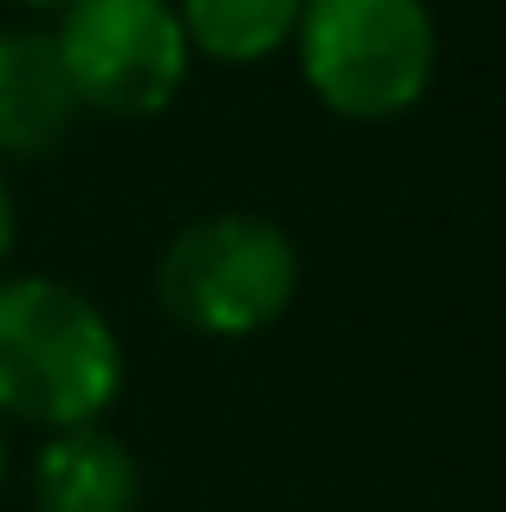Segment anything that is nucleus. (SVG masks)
I'll return each instance as SVG.
<instances>
[{
	"label": "nucleus",
	"mask_w": 506,
	"mask_h": 512,
	"mask_svg": "<svg viewBox=\"0 0 506 512\" xmlns=\"http://www.w3.org/2000/svg\"><path fill=\"white\" fill-rule=\"evenodd\" d=\"M117 396L124 338L104 305L52 273H0V428H85Z\"/></svg>",
	"instance_id": "f257e3e1"
},
{
	"label": "nucleus",
	"mask_w": 506,
	"mask_h": 512,
	"mask_svg": "<svg viewBox=\"0 0 506 512\" xmlns=\"http://www.w3.org/2000/svg\"><path fill=\"white\" fill-rule=\"evenodd\" d=\"M299 299V247L279 221L247 208L195 214L156 253V305L169 325L215 344L273 331Z\"/></svg>",
	"instance_id": "f03ea898"
},
{
	"label": "nucleus",
	"mask_w": 506,
	"mask_h": 512,
	"mask_svg": "<svg viewBox=\"0 0 506 512\" xmlns=\"http://www.w3.org/2000/svg\"><path fill=\"white\" fill-rule=\"evenodd\" d=\"M292 46L305 91L351 124H390L416 111L442 59L429 0H305Z\"/></svg>",
	"instance_id": "7ed1b4c3"
},
{
	"label": "nucleus",
	"mask_w": 506,
	"mask_h": 512,
	"mask_svg": "<svg viewBox=\"0 0 506 512\" xmlns=\"http://www.w3.org/2000/svg\"><path fill=\"white\" fill-rule=\"evenodd\" d=\"M78 111L143 124L163 117L189 85V33L176 0H65L52 26Z\"/></svg>",
	"instance_id": "20e7f679"
},
{
	"label": "nucleus",
	"mask_w": 506,
	"mask_h": 512,
	"mask_svg": "<svg viewBox=\"0 0 506 512\" xmlns=\"http://www.w3.org/2000/svg\"><path fill=\"white\" fill-rule=\"evenodd\" d=\"M72 78L59 65V46L39 26H7L0 33V169L52 156L78 124Z\"/></svg>",
	"instance_id": "39448f33"
},
{
	"label": "nucleus",
	"mask_w": 506,
	"mask_h": 512,
	"mask_svg": "<svg viewBox=\"0 0 506 512\" xmlns=\"http://www.w3.org/2000/svg\"><path fill=\"white\" fill-rule=\"evenodd\" d=\"M26 493H33V512H137L143 467L124 435H111L104 422H85L39 435Z\"/></svg>",
	"instance_id": "423d86ee"
},
{
	"label": "nucleus",
	"mask_w": 506,
	"mask_h": 512,
	"mask_svg": "<svg viewBox=\"0 0 506 512\" xmlns=\"http://www.w3.org/2000/svg\"><path fill=\"white\" fill-rule=\"evenodd\" d=\"M189 52L208 65H266L292 46L305 0H176Z\"/></svg>",
	"instance_id": "0eeeda50"
},
{
	"label": "nucleus",
	"mask_w": 506,
	"mask_h": 512,
	"mask_svg": "<svg viewBox=\"0 0 506 512\" xmlns=\"http://www.w3.org/2000/svg\"><path fill=\"white\" fill-rule=\"evenodd\" d=\"M13 240H20V214H13V182H7V169H0V273H7V260H13Z\"/></svg>",
	"instance_id": "6e6552de"
},
{
	"label": "nucleus",
	"mask_w": 506,
	"mask_h": 512,
	"mask_svg": "<svg viewBox=\"0 0 506 512\" xmlns=\"http://www.w3.org/2000/svg\"><path fill=\"white\" fill-rule=\"evenodd\" d=\"M7 7H26V13H39V7H65V0H7Z\"/></svg>",
	"instance_id": "1a4fd4ad"
},
{
	"label": "nucleus",
	"mask_w": 506,
	"mask_h": 512,
	"mask_svg": "<svg viewBox=\"0 0 506 512\" xmlns=\"http://www.w3.org/2000/svg\"><path fill=\"white\" fill-rule=\"evenodd\" d=\"M0 493H7V428H0Z\"/></svg>",
	"instance_id": "9d476101"
}]
</instances>
